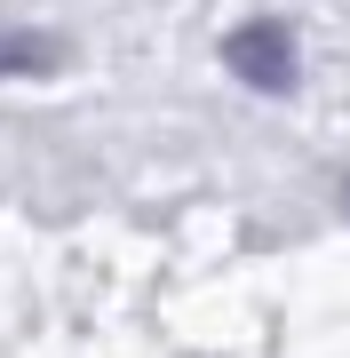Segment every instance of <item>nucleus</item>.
Listing matches in <instances>:
<instances>
[{"label":"nucleus","instance_id":"1","mask_svg":"<svg viewBox=\"0 0 350 358\" xmlns=\"http://www.w3.org/2000/svg\"><path fill=\"white\" fill-rule=\"evenodd\" d=\"M223 64H231L247 88L286 96V88H295V32H286L279 16H255V24H239L231 40H223Z\"/></svg>","mask_w":350,"mask_h":358},{"label":"nucleus","instance_id":"2","mask_svg":"<svg viewBox=\"0 0 350 358\" xmlns=\"http://www.w3.org/2000/svg\"><path fill=\"white\" fill-rule=\"evenodd\" d=\"M48 64H56V40L48 32L0 24V80H24V72H48Z\"/></svg>","mask_w":350,"mask_h":358}]
</instances>
